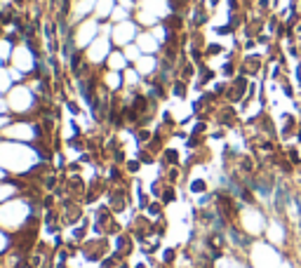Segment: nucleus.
Returning a JSON list of instances; mask_svg holds the SVG:
<instances>
[{
  "mask_svg": "<svg viewBox=\"0 0 301 268\" xmlns=\"http://www.w3.org/2000/svg\"><path fill=\"white\" fill-rule=\"evenodd\" d=\"M137 36H139V26H137V22H130V19L113 24V29H111V40L120 47L130 45L132 40H137Z\"/></svg>",
  "mask_w": 301,
  "mask_h": 268,
  "instance_id": "20e7f679",
  "label": "nucleus"
},
{
  "mask_svg": "<svg viewBox=\"0 0 301 268\" xmlns=\"http://www.w3.org/2000/svg\"><path fill=\"white\" fill-rule=\"evenodd\" d=\"M12 45H10V40H0V59H10L12 57Z\"/></svg>",
  "mask_w": 301,
  "mask_h": 268,
  "instance_id": "aec40b11",
  "label": "nucleus"
},
{
  "mask_svg": "<svg viewBox=\"0 0 301 268\" xmlns=\"http://www.w3.org/2000/svg\"><path fill=\"white\" fill-rule=\"evenodd\" d=\"M5 247H8V237L0 233V252H5Z\"/></svg>",
  "mask_w": 301,
  "mask_h": 268,
  "instance_id": "4be33fe9",
  "label": "nucleus"
},
{
  "mask_svg": "<svg viewBox=\"0 0 301 268\" xmlns=\"http://www.w3.org/2000/svg\"><path fill=\"white\" fill-rule=\"evenodd\" d=\"M99 31H101L99 19H97V17H87V19H83V22L78 24L76 33H73V43H76V47H80V50H87V45L97 38Z\"/></svg>",
  "mask_w": 301,
  "mask_h": 268,
  "instance_id": "f03ea898",
  "label": "nucleus"
},
{
  "mask_svg": "<svg viewBox=\"0 0 301 268\" xmlns=\"http://www.w3.org/2000/svg\"><path fill=\"white\" fill-rule=\"evenodd\" d=\"M12 193H15V186H0V200L12 198Z\"/></svg>",
  "mask_w": 301,
  "mask_h": 268,
  "instance_id": "412c9836",
  "label": "nucleus"
},
{
  "mask_svg": "<svg viewBox=\"0 0 301 268\" xmlns=\"http://www.w3.org/2000/svg\"><path fill=\"white\" fill-rule=\"evenodd\" d=\"M268 209H263L261 205H245L240 202V212H238V226L245 233H249L252 237H263L266 226H268Z\"/></svg>",
  "mask_w": 301,
  "mask_h": 268,
  "instance_id": "f257e3e1",
  "label": "nucleus"
},
{
  "mask_svg": "<svg viewBox=\"0 0 301 268\" xmlns=\"http://www.w3.org/2000/svg\"><path fill=\"white\" fill-rule=\"evenodd\" d=\"M127 15H130V10H125V8H120V5H116V10H113L111 19H113V24H120V22H127Z\"/></svg>",
  "mask_w": 301,
  "mask_h": 268,
  "instance_id": "6ab92c4d",
  "label": "nucleus"
},
{
  "mask_svg": "<svg viewBox=\"0 0 301 268\" xmlns=\"http://www.w3.org/2000/svg\"><path fill=\"white\" fill-rule=\"evenodd\" d=\"M118 0H97V8H94V17L97 19H111V15H113V10H116Z\"/></svg>",
  "mask_w": 301,
  "mask_h": 268,
  "instance_id": "9b49d317",
  "label": "nucleus"
},
{
  "mask_svg": "<svg viewBox=\"0 0 301 268\" xmlns=\"http://www.w3.org/2000/svg\"><path fill=\"white\" fill-rule=\"evenodd\" d=\"M108 54H111V36H106V33L97 36L85 50V57L90 64H101L104 59H108Z\"/></svg>",
  "mask_w": 301,
  "mask_h": 268,
  "instance_id": "7ed1b4c3",
  "label": "nucleus"
},
{
  "mask_svg": "<svg viewBox=\"0 0 301 268\" xmlns=\"http://www.w3.org/2000/svg\"><path fill=\"white\" fill-rule=\"evenodd\" d=\"M134 69L139 71L141 76H151V73H155V69H158V62H155L153 54H141L139 62H134Z\"/></svg>",
  "mask_w": 301,
  "mask_h": 268,
  "instance_id": "9d476101",
  "label": "nucleus"
},
{
  "mask_svg": "<svg viewBox=\"0 0 301 268\" xmlns=\"http://www.w3.org/2000/svg\"><path fill=\"white\" fill-rule=\"evenodd\" d=\"M5 137H10V139H31L33 137V130L29 127V125H15L12 130H8V134Z\"/></svg>",
  "mask_w": 301,
  "mask_h": 268,
  "instance_id": "4468645a",
  "label": "nucleus"
},
{
  "mask_svg": "<svg viewBox=\"0 0 301 268\" xmlns=\"http://www.w3.org/2000/svg\"><path fill=\"white\" fill-rule=\"evenodd\" d=\"M134 43L139 45V50H141V52H144V54H155V52H158V50H160V40L155 38V36H153V33H151V31H144V33H139Z\"/></svg>",
  "mask_w": 301,
  "mask_h": 268,
  "instance_id": "1a4fd4ad",
  "label": "nucleus"
},
{
  "mask_svg": "<svg viewBox=\"0 0 301 268\" xmlns=\"http://www.w3.org/2000/svg\"><path fill=\"white\" fill-rule=\"evenodd\" d=\"M139 10H146L155 17L170 15V0H139Z\"/></svg>",
  "mask_w": 301,
  "mask_h": 268,
  "instance_id": "6e6552de",
  "label": "nucleus"
},
{
  "mask_svg": "<svg viewBox=\"0 0 301 268\" xmlns=\"http://www.w3.org/2000/svg\"><path fill=\"white\" fill-rule=\"evenodd\" d=\"M15 80H12V76H10V69H3L0 66V92H10L12 87H15Z\"/></svg>",
  "mask_w": 301,
  "mask_h": 268,
  "instance_id": "f3484780",
  "label": "nucleus"
},
{
  "mask_svg": "<svg viewBox=\"0 0 301 268\" xmlns=\"http://www.w3.org/2000/svg\"><path fill=\"white\" fill-rule=\"evenodd\" d=\"M139 76H141V73H139V71H137V69H125V85H130V87H134V85H137V83H139Z\"/></svg>",
  "mask_w": 301,
  "mask_h": 268,
  "instance_id": "a211bd4d",
  "label": "nucleus"
},
{
  "mask_svg": "<svg viewBox=\"0 0 301 268\" xmlns=\"http://www.w3.org/2000/svg\"><path fill=\"white\" fill-rule=\"evenodd\" d=\"M106 64H108V71H125L127 69V57L120 50H113V52L108 54Z\"/></svg>",
  "mask_w": 301,
  "mask_h": 268,
  "instance_id": "f8f14e48",
  "label": "nucleus"
},
{
  "mask_svg": "<svg viewBox=\"0 0 301 268\" xmlns=\"http://www.w3.org/2000/svg\"><path fill=\"white\" fill-rule=\"evenodd\" d=\"M12 64H15V69H19L22 73L33 71V54H31V50H29L26 45L15 47V52H12Z\"/></svg>",
  "mask_w": 301,
  "mask_h": 268,
  "instance_id": "423d86ee",
  "label": "nucleus"
},
{
  "mask_svg": "<svg viewBox=\"0 0 301 268\" xmlns=\"http://www.w3.org/2000/svg\"><path fill=\"white\" fill-rule=\"evenodd\" d=\"M0 179H5V172H3V167H0Z\"/></svg>",
  "mask_w": 301,
  "mask_h": 268,
  "instance_id": "5701e85b",
  "label": "nucleus"
},
{
  "mask_svg": "<svg viewBox=\"0 0 301 268\" xmlns=\"http://www.w3.org/2000/svg\"><path fill=\"white\" fill-rule=\"evenodd\" d=\"M104 83H106L108 90H120L125 85V78L120 76V71H106V76H104Z\"/></svg>",
  "mask_w": 301,
  "mask_h": 268,
  "instance_id": "ddd939ff",
  "label": "nucleus"
},
{
  "mask_svg": "<svg viewBox=\"0 0 301 268\" xmlns=\"http://www.w3.org/2000/svg\"><path fill=\"white\" fill-rule=\"evenodd\" d=\"M94 8H97V0H76L71 5V19L73 22H83L90 15H94Z\"/></svg>",
  "mask_w": 301,
  "mask_h": 268,
  "instance_id": "0eeeda50",
  "label": "nucleus"
},
{
  "mask_svg": "<svg viewBox=\"0 0 301 268\" xmlns=\"http://www.w3.org/2000/svg\"><path fill=\"white\" fill-rule=\"evenodd\" d=\"M0 62H3V59H0Z\"/></svg>",
  "mask_w": 301,
  "mask_h": 268,
  "instance_id": "b1692460",
  "label": "nucleus"
},
{
  "mask_svg": "<svg viewBox=\"0 0 301 268\" xmlns=\"http://www.w3.org/2000/svg\"><path fill=\"white\" fill-rule=\"evenodd\" d=\"M123 52H125V57H127V62H132V64L139 62V57L144 54V52L139 50V45H137V43H130V45H125Z\"/></svg>",
  "mask_w": 301,
  "mask_h": 268,
  "instance_id": "dca6fc26",
  "label": "nucleus"
},
{
  "mask_svg": "<svg viewBox=\"0 0 301 268\" xmlns=\"http://www.w3.org/2000/svg\"><path fill=\"white\" fill-rule=\"evenodd\" d=\"M158 19H160V17L151 15V12H146V10H139V12H137V24H141V26H148V29L158 26Z\"/></svg>",
  "mask_w": 301,
  "mask_h": 268,
  "instance_id": "2eb2a0df",
  "label": "nucleus"
},
{
  "mask_svg": "<svg viewBox=\"0 0 301 268\" xmlns=\"http://www.w3.org/2000/svg\"><path fill=\"white\" fill-rule=\"evenodd\" d=\"M8 106L24 113V111H29L33 106V94L31 90L26 87V85H15L12 90L8 92Z\"/></svg>",
  "mask_w": 301,
  "mask_h": 268,
  "instance_id": "39448f33",
  "label": "nucleus"
}]
</instances>
